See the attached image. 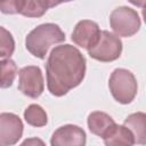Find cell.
Here are the masks:
<instances>
[{
  "instance_id": "1",
  "label": "cell",
  "mask_w": 146,
  "mask_h": 146,
  "mask_svg": "<svg viewBox=\"0 0 146 146\" xmlns=\"http://www.w3.org/2000/svg\"><path fill=\"white\" fill-rule=\"evenodd\" d=\"M87 70L86 57L74 46L65 43L56 46L46 63L47 88L56 97L66 95L84 79Z\"/></svg>"
},
{
  "instance_id": "2",
  "label": "cell",
  "mask_w": 146,
  "mask_h": 146,
  "mask_svg": "<svg viewBox=\"0 0 146 146\" xmlns=\"http://www.w3.org/2000/svg\"><path fill=\"white\" fill-rule=\"evenodd\" d=\"M65 33L55 23H44L34 27L25 38L27 51L36 58L44 59L52 44L65 41Z\"/></svg>"
},
{
  "instance_id": "3",
  "label": "cell",
  "mask_w": 146,
  "mask_h": 146,
  "mask_svg": "<svg viewBox=\"0 0 146 146\" xmlns=\"http://www.w3.org/2000/svg\"><path fill=\"white\" fill-rule=\"evenodd\" d=\"M108 88L113 98L123 105L130 104L138 91L137 80L127 68H115L110 76Z\"/></svg>"
},
{
  "instance_id": "4",
  "label": "cell",
  "mask_w": 146,
  "mask_h": 146,
  "mask_svg": "<svg viewBox=\"0 0 146 146\" xmlns=\"http://www.w3.org/2000/svg\"><path fill=\"white\" fill-rule=\"evenodd\" d=\"M110 25L116 36L130 38L140 30L141 21L135 9L127 6H120L111 13Z\"/></svg>"
},
{
  "instance_id": "5",
  "label": "cell",
  "mask_w": 146,
  "mask_h": 146,
  "mask_svg": "<svg viewBox=\"0 0 146 146\" xmlns=\"http://www.w3.org/2000/svg\"><path fill=\"white\" fill-rule=\"evenodd\" d=\"M122 41L119 36L110 31H102L98 42L88 50V55L103 63H110L116 60L122 52Z\"/></svg>"
},
{
  "instance_id": "6",
  "label": "cell",
  "mask_w": 146,
  "mask_h": 146,
  "mask_svg": "<svg viewBox=\"0 0 146 146\" xmlns=\"http://www.w3.org/2000/svg\"><path fill=\"white\" fill-rule=\"evenodd\" d=\"M59 2L49 0H9L0 1V11L3 14H21L25 17H41L50 7Z\"/></svg>"
},
{
  "instance_id": "7",
  "label": "cell",
  "mask_w": 146,
  "mask_h": 146,
  "mask_svg": "<svg viewBox=\"0 0 146 146\" xmlns=\"http://www.w3.org/2000/svg\"><path fill=\"white\" fill-rule=\"evenodd\" d=\"M18 90L30 98H38L42 95L44 90V82L39 66L29 65L19 70Z\"/></svg>"
},
{
  "instance_id": "8",
  "label": "cell",
  "mask_w": 146,
  "mask_h": 146,
  "mask_svg": "<svg viewBox=\"0 0 146 146\" xmlns=\"http://www.w3.org/2000/svg\"><path fill=\"white\" fill-rule=\"evenodd\" d=\"M24 124L15 113H0V146H13L22 138Z\"/></svg>"
},
{
  "instance_id": "9",
  "label": "cell",
  "mask_w": 146,
  "mask_h": 146,
  "mask_svg": "<svg viewBox=\"0 0 146 146\" xmlns=\"http://www.w3.org/2000/svg\"><path fill=\"white\" fill-rule=\"evenodd\" d=\"M100 32L102 31L96 22L90 19H82L76 23L72 32V41L76 46L89 50L98 42Z\"/></svg>"
},
{
  "instance_id": "10",
  "label": "cell",
  "mask_w": 146,
  "mask_h": 146,
  "mask_svg": "<svg viewBox=\"0 0 146 146\" xmlns=\"http://www.w3.org/2000/svg\"><path fill=\"white\" fill-rule=\"evenodd\" d=\"M87 135L75 124H65L54 131L50 138L51 146H86Z\"/></svg>"
},
{
  "instance_id": "11",
  "label": "cell",
  "mask_w": 146,
  "mask_h": 146,
  "mask_svg": "<svg viewBox=\"0 0 146 146\" xmlns=\"http://www.w3.org/2000/svg\"><path fill=\"white\" fill-rule=\"evenodd\" d=\"M87 124L91 133L103 138L116 123L113 120V117L107 113L95 111L88 115Z\"/></svg>"
},
{
  "instance_id": "12",
  "label": "cell",
  "mask_w": 146,
  "mask_h": 146,
  "mask_svg": "<svg viewBox=\"0 0 146 146\" xmlns=\"http://www.w3.org/2000/svg\"><path fill=\"white\" fill-rule=\"evenodd\" d=\"M105 146H133L135 139L131 131L123 124H115L104 137Z\"/></svg>"
},
{
  "instance_id": "13",
  "label": "cell",
  "mask_w": 146,
  "mask_h": 146,
  "mask_svg": "<svg viewBox=\"0 0 146 146\" xmlns=\"http://www.w3.org/2000/svg\"><path fill=\"white\" fill-rule=\"evenodd\" d=\"M145 123H146V114L144 112L132 113L128 115L127 119L124 120L123 125L131 131L135 139V144L145 145L146 143V131H145L146 124Z\"/></svg>"
},
{
  "instance_id": "14",
  "label": "cell",
  "mask_w": 146,
  "mask_h": 146,
  "mask_svg": "<svg viewBox=\"0 0 146 146\" xmlns=\"http://www.w3.org/2000/svg\"><path fill=\"white\" fill-rule=\"evenodd\" d=\"M17 74H18V68L16 63L13 59L6 58L0 60V88L1 89H7L11 87Z\"/></svg>"
},
{
  "instance_id": "15",
  "label": "cell",
  "mask_w": 146,
  "mask_h": 146,
  "mask_svg": "<svg viewBox=\"0 0 146 146\" xmlns=\"http://www.w3.org/2000/svg\"><path fill=\"white\" fill-rule=\"evenodd\" d=\"M24 119L27 124L36 128L44 127L48 122V115L46 111L38 104H31L25 108Z\"/></svg>"
},
{
  "instance_id": "16",
  "label": "cell",
  "mask_w": 146,
  "mask_h": 146,
  "mask_svg": "<svg viewBox=\"0 0 146 146\" xmlns=\"http://www.w3.org/2000/svg\"><path fill=\"white\" fill-rule=\"evenodd\" d=\"M14 51H15V40L13 34L3 26H0V57L10 58Z\"/></svg>"
},
{
  "instance_id": "17",
  "label": "cell",
  "mask_w": 146,
  "mask_h": 146,
  "mask_svg": "<svg viewBox=\"0 0 146 146\" xmlns=\"http://www.w3.org/2000/svg\"><path fill=\"white\" fill-rule=\"evenodd\" d=\"M19 146H46L44 141L38 137H31L26 138Z\"/></svg>"
}]
</instances>
